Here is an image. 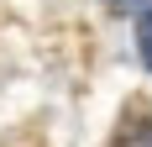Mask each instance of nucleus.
Instances as JSON below:
<instances>
[{
    "instance_id": "f257e3e1",
    "label": "nucleus",
    "mask_w": 152,
    "mask_h": 147,
    "mask_svg": "<svg viewBox=\"0 0 152 147\" xmlns=\"http://www.w3.org/2000/svg\"><path fill=\"white\" fill-rule=\"evenodd\" d=\"M115 147H152V121H131V126H126V132H121V142H115Z\"/></svg>"
},
{
    "instance_id": "f03ea898",
    "label": "nucleus",
    "mask_w": 152,
    "mask_h": 147,
    "mask_svg": "<svg viewBox=\"0 0 152 147\" xmlns=\"http://www.w3.org/2000/svg\"><path fill=\"white\" fill-rule=\"evenodd\" d=\"M137 47H142V58H147V68H152V16H142V26H137Z\"/></svg>"
},
{
    "instance_id": "7ed1b4c3",
    "label": "nucleus",
    "mask_w": 152,
    "mask_h": 147,
    "mask_svg": "<svg viewBox=\"0 0 152 147\" xmlns=\"http://www.w3.org/2000/svg\"><path fill=\"white\" fill-rule=\"evenodd\" d=\"M110 5H142V0H110Z\"/></svg>"
}]
</instances>
